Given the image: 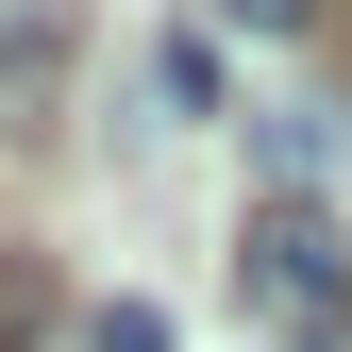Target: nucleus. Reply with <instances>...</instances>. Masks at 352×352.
<instances>
[{"label": "nucleus", "instance_id": "1", "mask_svg": "<svg viewBox=\"0 0 352 352\" xmlns=\"http://www.w3.org/2000/svg\"><path fill=\"white\" fill-rule=\"evenodd\" d=\"M235 285H252V319H269V336H336V319H352V252H336L302 201H269V218H252Z\"/></svg>", "mask_w": 352, "mask_h": 352}, {"label": "nucleus", "instance_id": "2", "mask_svg": "<svg viewBox=\"0 0 352 352\" xmlns=\"http://www.w3.org/2000/svg\"><path fill=\"white\" fill-rule=\"evenodd\" d=\"M252 168H269L285 201L336 185V168H352V118H336V101H269V118H252Z\"/></svg>", "mask_w": 352, "mask_h": 352}, {"label": "nucleus", "instance_id": "3", "mask_svg": "<svg viewBox=\"0 0 352 352\" xmlns=\"http://www.w3.org/2000/svg\"><path fill=\"white\" fill-rule=\"evenodd\" d=\"M67 34H84V0H0V118H34V101H51Z\"/></svg>", "mask_w": 352, "mask_h": 352}, {"label": "nucleus", "instance_id": "4", "mask_svg": "<svg viewBox=\"0 0 352 352\" xmlns=\"http://www.w3.org/2000/svg\"><path fill=\"white\" fill-rule=\"evenodd\" d=\"M151 101L168 118H218V34H168V51H151Z\"/></svg>", "mask_w": 352, "mask_h": 352}, {"label": "nucleus", "instance_id": "5", "mask_svg": "<svg viewBox=\"0 0 352 352\" xmlns=\"http://www.w3.org/2000/svg\"><path fill=\"white\" fill-rule=\"evenodd\" d=\"M84 352H168V319H151V302H101V319H84Z\"/></svg>", "mask_w": 352, "mask_h": 352}, {"label": "nucleus", "instance_id": "6", "mask_svg": "<svg viewBox=\"0 0 352 352\" xmlns=\"http://www.w3.org/2000/svg\"><path fill=\"white\" fill-rule=\"evenodd\" d=\"M17 336H34V285H17V269H0V352H17Z\"/></svg>", "mask_w": 352, "mask_h": 352}]
</instances>
